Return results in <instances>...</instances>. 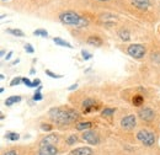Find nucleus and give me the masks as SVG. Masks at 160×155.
Returning <instances> with one entry per match:
<instances>
[{
    "mask_svg": "<svg viewBox=\"0 0 160 155\" xmlns=\"http://www.w3.org/2000/svg\"><path fill=\"white\" fill-rule=\"evenodd\" d=\"M49 117L58 124H70L74 123L78 118H79V113L70 108V107H53L48 111Z\"/></svg>",
    "mask_w": 160,
    "mask_h": 155,
    "instance_id": "obj_1",
    "label": "nucleus"
},
{
    "mask_svg": "<svg viewBox=\"0 0 160 155\" xmlns=\"http://www.w3.org/2000/svg\"><path fill=\"white\" fill-rule=\"evenodd\" d=\"M59 21L64 25H69V26H75L78 28H82V27H86L89 21L78 15L77 12L74 11H65V12H62L59 15Z\"/></svg>",
    "mask_w": 160,
    "mask_h": 155,
    "instance_id": "obj_2",
    "label": "nucleus"
},
{
    "mask_svg": "<svg viewBox=\"0 0 160 155\" xmlns=\"http://www.w3.org/2000/svg\"><path fill=\"white\" fill-rule=\"evenodd\" d=\"M137 139L144 147H154L155 142H157V137L153 132L148 131V129H142L137 133Z\"/></svg>",
    "mask_w": 160,
    "mask_h": 155,
    "instance_id": "obj_3",
    "label": "nucleus"
},
{
    "mask_svg": "<svg viewBox=\"0 0 160 155\" xmlns=\"http://www.w3.org/2000/svg\"><path fill=\"white\" fill-rule=\"evenodd\" d=\"M145 52H147V48L144 44H139V43H134V44H131L127 47V53L129 57L134 59H142L145 56Z\"/></svg>",
    "mask_w": 160,
    "mask_h": 155,
    "instance_id": "obj_4",
    "label": "nucleus"
},
{
    "mask_svg": "<svg viewBox=\"0 0 160 155\" xmlns=\"http://www.w3.org/2000/svg\"><path fill=\"white\" fill-rule=\"evenodd\" d=\"M81 139H82L84 142L91 144V145H98V144L100 143V138H99V136H98V133L94 132V131H90V129L82 132Z\"/></svg>",
    "mask_w": 160,
    "mask_h": 155,
    "instance_id": "obj_5",
    "label": "nucleus"
},
{
    "mask_svg": "<svg viewBox=\"0 0 160 155\" xmlns=\"http://www.w3.org/2000/svg\"><path fill=\"white\" fill-rule=\"evenodd\" d=\"M136 126H137V117L134 115H128L121 119V127L123 129L131 131V129H134Z\"/></svg>",
    "mask_w": 160,
    "mask_h": 155,
    "instance_id": "obj_6",
    "label": "nucleus"
},
{
    "mask_svg": "<svg viewBox=\"0 0 160 155\" xmlns=\"http://www.w3.org/2000/svg\"><path fill=\"white\" fill-rule=\"evenodd\" d=\"M138 116L140 119H143L145 122H152L155 118V112L150 107H143L138 111Z\"/></svg>",
    "mask_w": 160,
    "mask_h": 155,
    "instance_id": "obj_7",
    "label": "nucleus"
},
{
    "mask_svg": "<svg viewBox=\"0 0 160 155\" xmlns=\"http://www.w3.org/2000/svg\"><path fill=\"white\" fill-rule=\"evenodd\" d=\"M81 106H82V112H84V113H89V112H91V111H94V110H95V111L98 110L96 101H95L94 98H91V97L85 98V100L82 101Z\"/></svg>",
    "mask_w": 160,
    "mask_h": 155,
    "instance_id": "obj_8",
    "label": "nucleus"
},
{
    "mask_svg": "<svg viewBox=\"0 0 160 155\" xmlns=\"http://www.w3.org/2000/svg\"><path fill=\"white\" fill-rule=\"evenodd\" d=\"M57 154H58V149H57L56 145H52V144L40 145L38 155H57Z\"/></svg>",
    "mask_w": 160,
    "mask_h": 155,
    "instance_id": "obj_9",
    "label": "nucleus"
},
{
    "mask_svg": "<svg viewBox=\"0 0 160 155\" xmlns=\"http://www.w3.org/2000/svg\"><path fill=\"white\" fill-rule=\"evenodd\" d=\"M94 154V152H92V149L91 148H89V147H80V148H75V149H73L69 155H92Z\"/></svg>",
    "mask_w": 160,
    "mask_h": 155,
    "instance_id": "obj_10",
    "label": "nucleus"
},
{
    "mask_svg": "<svg viewBox=\"0 0 160 155\" xmlns=\"http://www.w3.org/2000/svg\"><path fill=\"white\" fill-rule=\"evenodd\" d=\"M58 140H59L58 134L52 133V134H48V136L44 137V138L41 140L40 145H44V144H52V145H54V144H57V143H58Z\"/></svg>",
    "mask_w": 160,
    "mask_h": 155,
    "instance_id": "obj_11",
    "label": "nucleus"
},
{
    "mask_svg": "<svg viewBox=\"0 0 160 155\" xmlns=\"http://www.w3.org/2000/svg\"><path fill=\"white\" fill-rule=\"evenodd\" d=\"M132 4L139 10H145L150 6V0H132Z\"/></svg>",
    "mask_w": 160,
    "mask_h": 155,
    "instance_id": "obj_12",
    "label": "nucleus"
},
{
    "mask_svg": "<svg viewBox=\"0 0 160 155\" xmlns=\"http://www.w3.org/2000/svg\"><path fill=\"white\" fill-rule=\"evenodd\" d=\"M86 43L90 44V46H94V47H101L103 42L99 36H90L86 39Z\"/></svg>",
    "mask_w": 160,
    "mask_h": 155,
    "instance_id": "obj_13",
    "label": "nucleus"
},
{
    "mask_svg": "<svg viewBox=\"0 0 160 155\" xmlns=\"http://www.w3.org/2000/svg\"><path fill=\"white\" fill-rule=\"evenodd\" d=\"M118 37L123 42H128L131 39V33H129V31L127 28H121L120 31H118Z\"/></svg>",
    "mask_w": 160,
    "mask_h": 155,
    "instance_id": "obj_14",
    "label": "nucleus"
},
{
    "mask_svg": "<svg viewBox=\"0 0 160 155\" xmlns=\"http://www.w3.org/2000/svg\"><path fill=\"white\" fill-rule=\"evenodd\" d=\"M92 127V123L91 122H81V123H78L77 126H75V128L78 129V131H88V129H90Z\"/></svg>",
    "mask_w": 160,
    "mask_h": 155,
    "instance_id": "obj_15",
    "label": "nucleus"
},
{
    "mask_svg": "<svg viewBox=\"0 0 160 155\" xmlns=\"http://www.w3.org/2000/svg\"><path fill=\"white\" fill-rule=\"evenodd\" d=\"M20 101H21V96H19V95H16V96H10L5 100V105H6V106H12L14 103L20 102Z\"/></svg>",
    "mask_w": 160,
    "mask_h": 155,
    "instance_id": "obj_16",
    "label": "nucleus"
},
{
    "mask_svg": "<svg viewBox=\"0 0 160 155\" xmlns=\"http://www.w3.org/2000/svg\"><path fill=\"white\" fill-rule=\"evenodd\" d=\"M5 138L8 140H11V142H16L20 139V134L16 133V132H6L5 133Z\"/></svg>",
    "mask_w": 160,
    "mask_h": 155,
    "instance_id": "obj_17",
    "label": "nucleus"
},
{
    "mask_svg": "<svg viewBox=\"0 0 160 155\" xmlns=\"http://www.w3.org/2000/svg\"><path fill=\"white\" fill-rule=\"evenodd\" d=\"M53 41H54V43H56V44H58V46L67 47V48H73V47H72V44H70L69 42H67V41H64V39L59 38V37H54Z\"/></svg>",
    "mask_w": 160,
    "mask_h": 155,
    "instance_id": "obj_18",
    "label": "nucleus"
},
{
    "mask_svg": "<svg viewBox=\"0 0 160 155\" xmlns=\"http://www.w3.org/2000/svg\"><path fill=\"white\" fill-rule=\"evenodd\" d=\"M143 102H144V97L142 96V95H136V96H133V98H132V103H133L136 107L142 106Z\"/></svg>",
    "mask_w": 160,
    "mask_h": 155,
    "instance_id": "obj_19",
    "label": "nucleus"
},
{
    "mask_svg": "<svg viewBox=\"0 0 160 155\" xmlns=\"http://www.w3.org/2000/svg\"><path fill=\"white\" fill-rule=\"evenodd\" d=\"M6 32L12 35V36H16V37H23L25 36L23 32L21 30H19V28H9V30H6Z\"/></svg>",
    "mask_w": 160,
    "mask_h": 155,
    "instance_id": "obj_20",
    "label": "nucleus"
},
{
    "mask_svg": "<svg viewBox=\"0 0 160 155\" xmlns=\"http://www.w3.org/2000/svg\"><path fill=\"white\" fill-rule=\"evenodd\" d=\"M65 142H67L68 145H74L78 142V137H77V134H70V136H68V138L65 139Z\"/></svg>",
    "mask_w": 160,
    "mask_h": 155,
    "instance_id": "obj_21",
    "label": "nucleus"
},
{
    "mask_svg": "<svg viewBox=\"0 0 160 155\" xmlns=\"http://www.w3.org/2000/svg\"><path fill=\"white\" fill-rule=\"evenodd\" d=\"M115 108H110V107H106L105 110H102V112H101V116L102 117H110L112 116L113 113H115Z\"/></svg>",
    "mask_w": 160,
    "mask_h": 155,
    "instance_id": "obj_22",
    "label": "nucleus"
},
{
    "mask_svg": "<svg viewBox=\"0 0 160 155\" xmlns=\"http://www.w3.org/2000/svg\"><path fill=\"white\" fill-rule=\"evenodd\" d=\"M33 35H35V36H40V37H44V38H46V37H48V32H47V31H46V30H35V31H33Z\"/></svg>",
    "mask_w": 160,
    "mask_h": 155,
    "instance_id": "obj_23",
    "label": "nucleus"
},
{
    "mask_svg": "<svg viewBox=\"0 0 160 155\" xmlns=\"http://www.w3.org/2000/svg\"><path fill=\"white\" fill-rule=\"evenodd\" d=\"M21 81H22V78H20V77L14 78V79L10 81V86H18Z\"/></svg>",
    "mask_w": 160,
    "mask_h": 155,
    "instance_id": "obj_24",
    "label": "nucleus"
},
{
    "mask_svg": "<svg viewBox=\"0 0 160 155\" xmlns=\"http://www.w3.org/2000/svg\"><path fill=\"white\" fill-rule=\"evenodd\" d=\"M41 129L42 131H46V132H49L53 129V126L52 124H48V123H42L41 124Z\"/></svg>",
    "mask_w": 160,
    "mask_h": 155,
    "instance_id": "obj_25",
    "label": "nucleus"
},
{
    "mask_svg": "<svg viewBox=\"0 0 160 155\" xmlns=\"http://www.w3.org/2000/svg\"><path fill=\"white\" fill-rule=\"evenodd\" d=\"M81 56H82V59H84V60H89V59L92 57V54L89 53V52L85 51V49H81Z\"/></svg>",
    "mask_w": 160,
    "mask_h": 155,
    "instance_id": "obj_26",
    "label": "nucleus"
},
{
    "mask_svg": "<svg viewBox=\"0 0 160 155\" xmlns=\"http://www.w3.org/2000/svg\"><path fill=\"white\" fill-rule=\"evenodd\" d=\"M25 51H26L27 53L32 54V53L35 52V48L32 47V44H30V43H26V44H25Z\"/></svg>",
    "mask_w": 160,
    "mask_h": 155,
    "instance_id": "obj_27",
    "label": "nucleus"
},
{
    "mask_svg": "<svg viewBox=\"0 0 160 155\" xmlns=\"http://www.w3.org/2000/svg\"><path fill=\"white\" fill-rule=\"evenodd\" d=\"M22 82L28 88H33V81H31L28 78H22Z\"/></svg>",
    "mask_w": 160,
    "mask_h": 155,
    "instance_id": "obj_28",
    "label": "nucleus"
},
{
    "mask_svg": "<svg viewBox=\"0 0 160 155\" xmlns=\"http://www.w3.org/2000/svg\"><path fill=\"white\" fill-rule=\"evenodd\" d=\"M46 74H47L48 77L53 78V79H60V78H63V75H58V74H56V73H53V72H51V70H46Z\"/></svg>",
    "mask_w": 160,
    "mask_h": 155,
    "instance_id": "obj_29",
    "label": "nucleus"
},
{
    "mask_svg": "<svg viewBox=\"0 0 160 155\" xmlns=\"http://www.w3.org/2000/svg\"><path fill=\"white\" fill-rule=\"evenodd\" d=\"M32 98H33V101H41V100L43 98V96H42V94H41L40 91H36Z\"/></svg>",
    "mask_w": 160,
    "mask_h": 155,
    "instance_id": "obj_30",
    "label": "nucleus"
},
{
    "mask_svg": "<svg viewBox=\"0 0 160 155\" xmlns=\"http://www.w3.org/2000/svg\"><path fill=\"white\" fill-rule=\"evenodd\" d=\"M41 85V80L40 79H35L33 80V88H36V86H40Z\"/></svg>",
    "mask_w": 160,
    "mask_h": 155,
    "instance_id": "obj_31",
    "label": "nucleus"
},
{
    "mask_svg": "<svg viewBox=\"0 0 160 155\" xmlns=\"http://www.w3.org/2000/svg\"><path fill=\"white\" fill-rule=\"evenodd\" d=\"M2 155H19L15 150H9V152H6V153H4Z\"/></svg>",
    "mask_w": 160,
    "mask_h": 155,
    "instance_id": "obj_32",
    "label": "nucleus"
},
{
    "mask_svg": "<svg viewBox=\"0 0 160 155\" xmlns=\"http://www.w3.org/2000/svg\"><path fill=\"white\" fill-rule=\"evenodd\" d=\"M77 88H78V84H73V85H70V86L68 88V90H69V91H72V90H75Z\"/></svg>",
    "mask_w": 160,
    "mask_h": 155,
    "instance_id": "obj_33",
    "label": "nucleus"
},
{
    "mask_svg": "<svg viewBox=\"0 0 160 155\" xmlns=\"http://www.w3.org/2000/svg\"><path fill=\"white\" fill-rule=\"evenodd\" d=\"M11 56H12V51H10V52H9L8 54H6V57H5V59H6V60H9V59L11 58Z\"/></svg>",
    "mask_w": 160,
    "mask_h": 155,
    "instance_id": "obj_34",
    "label": "nucleus"
},
{
    "mask_svg": "<svg viewBox=\"0 0 160 155\" xmlns=\"http://www.w3.org/2000/svg\"><path fill=\"white\" fill-rule=\"evenodd\" d=\"M19 62H20V60H19V59H16V60H14V62H12L11 64H12V65H16V64H18Z\"/></svg>",
    "mask_w": 160,
    "mask_h": 155,
    "instance_id": "obj_35",
    "label": "nucleus"
},
{
    "mask_svg": "<svg viewBox=\"0 0 160 155\" xmlns=\"http://www.w3.org/2000/svg\"><path fill=\"white\" fill-rule=\"evenodd\" d=\"M0 54H1V57H4V56H5V51H4V49H2V51H1V52H0Z\"/></svg>",
    "mask_w": 160,
    "mask_h": 155,
    "instance_id": "obj_36",
    "label": "nucleus"
},
{
    "mask_svg": "<svg viewBox=\"0 0 160 155\" xmlns=\"http://www.w3.org/2000/svg\"><path fill=\"white\" fill-rule=\"evenodd\" d=\"M0 79H1V80L5 79V75H4V74H0Z\"/></svg>",
    "mask_w": 160,
    "mask_h": 155,
    "instance_id": "obj_37",
    "label": "nucleus"
},
{
    "mask_svg": "<svg viewBox=\"0 0 160 155\" xmlns=\"http://www.w3.org/2000/svg\"><path fill=\"white\" fill-rule=\"evenodd\" d=\"M4 118H5V116H4L2 113H1V115H0V119H4Z\"/></svg>",
    "mask_w": 160,
    "mask_h": 155,
    "instance_id": "obj_38",
    "label": "nucleus"
},
{
    "mask_svg": "<svg viewBox=\"0 0 160 155\" xmlns=\"http://www.w3.org/2000/svg\"><path fill=\"white\" fill-rule=\"evenodd\" d=\"M99 1H108V0H99Z\"/></svg>",
    "mask_w": 160,
    "mask_h": 155,
    "instance_id": "obj_39",
    "label": "nucleus"
},
{
    "mask_svg": "<svg viewBox=\"0 0 160 155\" xmlns=\"http://www.w3.org/2000/svg\"><path fill=\"white\" fill-rule=\"evenodd\" d=\"M2 1H5V0H2Z\"/></svg>",
    "mask_w": 160,
    "mask_h": 155,
    "instance_id": "obj_40",
    "label": "nucleus"
}]
</instances>
